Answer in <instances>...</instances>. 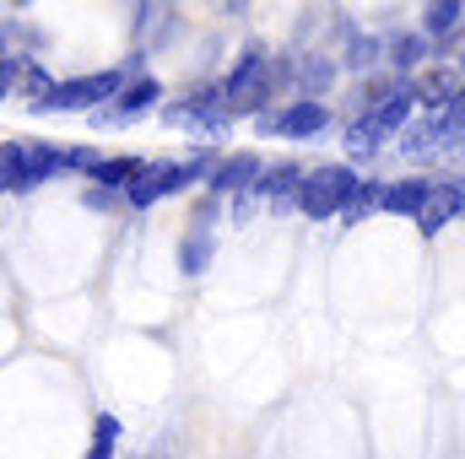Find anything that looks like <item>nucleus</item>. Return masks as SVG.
<instances>
[{"label": "nucleus", "mask_w": 465, "mask_h": 459, "mask_svg": "<svg viewBox=\"0 0 465 459\" xmlns=\"http://www.w3.org/2000/svg\"><path fill=\"white\" fill-rule=\"evenodd\" d=\"M0 168H5V190L16 195V190H33L38 179H49L54 168H65V151L38 146V141H5Z\"/></svg>", "instance_id": "f257e3e1"}, {"label": "nucleus", "mask_w": 465, "mask_h": 459, "mask_svg": "<svg viewBox=\"0 0 465 459\" xmlns=\"http://www.w3.org/2000/svg\"><path fill=\"white\" fill-rule=\"evenodd\" d=\"M362 179L351 173V168H320V173H309L303 179V200H298V211L303 217H314V222H325V217H341V206L351 200V190H357Z\"/></svg>", "instance_id": "f03ea898"}, {"label": "nucleus", "mask_w": 465, "mask_h": 459, "mask_svg": "<svg viewBox=\"0 0 465 459\" xmlns=\"http://www.w3.org/2000/svg\"><path fill=\"white\" fill-rule=\"evenodd\" d=\"M206 162L212 157H190V162H146L141 173H135V184H130V206H152V200H163L168 190H184V184H195L201 173H206Z\"/></svg>", "instance_id": "7ed1b4c3"}, {"label": "nucleus", "mask_w": 465, "mask_h": 459, "mask_svg": "<svg viewBox=\"0 0 465 459\" xmlns=\"http://www.w3.org/2000/svg\"><path fill=\"white\" fill-rule=\"evenodd\" d=\"M265 98H271V60H265V49H249L232 65L228 87H223V103H228L232 114H254Z\"/></svg>", "instance_id": "20e7f679"}, {"label": "nucleus", "mask_w": 465, "mask_h": 459, "mask_svg": "<svg viewBox=\"0 0 465 459\" xmlns=\"http://www.w3.org/2000/svg\"><path fill=\"white\" fill-rule=\"evenodd\" d=\"M119 71H98V76H82V82H65V87H54V93H44L38 98V109L44 114H65V109H93V103H109L119 98Z\"/></svg>", "instance_id": "39448f33"}, {"label": "nucleus", "mask_w": 465, "mask_h": 459, "mask_svg": "<svg viewBox=\"0 0 465 459\" xmlns=\"http://www.w3.org/2000/svg\"><path fill=\"white\" fill-rule=\"evenodd\" d=\"M320 130H331V109L314 103V98H303V103H292V109H282V114L260 119V135H282V141H309V135H320Z\"/></svg>", "instance_id": "423d86ee"}, {"label": "nucleus", "mask_w": 465, "mask_h": 459, "mask_svg": "<svg viewBox=\"0 0 465 459\" xmlns=\"http://www.w3.org/2000/svg\"><path fill=\"white\" fill-rule=\"evenodd\" d=\"M303 168H292V162H282V168H271L265 179H260V195L271 200V211H287V206H298L303 200Z\"/></svg>", "instance_id": "0eeeda50"}, {"label": "nucleus", "mask_w": 465, "mask_h": 459, "mask_svg": "<svg viewBox=\"0 0 465 459\" xmlns=\"http://www.w3.org/2000/svg\"><path fill=\"white\" fill-rule=\"evenodd\" d=\"M460 217V200H455V184H428V200H422V211H417V228L428 232H444L450 222Z\"/></svg>", "instance_id": "6e6552de"}, {"label": "nucleus", "mask_w": 465, "mask_h": 459, "mask_svg": "<svg viewBox=\"0 0 465 459\" xmlns=\"http://www.w3.org/2000/svg\"><path fill=\"white\" fill-rule=\"evenodd\" d=\"M16 93H27L33 103L44 98V93H54V82L33 65V60H16V54H5V98H16Z\"/></svg>", "instance_id": "1a4fd4ad"}, {"label": "nucleus", "mask_w": 465, "mask_h": 459, "mask_svg": "<svg viewBox=\"0 0 465 459\" xmlns=\"http://www.w3.org/2000/svg\"><path fill=\"white\" fill-rule=\"evenodd\" d=\"M212 184H217V190H249V184H260V157H254V151L228 157V162L212 173Z\"/></svg>", "instance_id": "9d476101"}, {"label": "nucleus", "mask_w": 465, "mask_h": 459, "mask_svg": "<svg viewBox=\"0 0 465 459\" xmlns=\"http://www.w3.org/2000/svg\"><path fill=\"white\" fill-rule=\"evenodd\" d=\"M422 200H428V184H411V179L384 190V211H390V217H417Z\"/></svg>", "instance_id": "9b49d317"}, {"label": "nucleus", "mask_w": 465, "mask_h": 459, "mask_svg": "<svg viewBox=\"0 0 465 459\" xmlns=\"http://www.w3.org/2000/svg\"><path fill=\"white\" fill-rule=\"evenodd\" d=\"M157 103V82L146 76V82H135V87H124L119 93V103H114V124H124V119H135V114H146Z\"/></svg>", "instance_id": "f8f14e48"}, {"label": "nucleus", "mask_w": 465, "mask_h": 459, "mask_svg": "<svg viewBox=\"0 0 465 459\" xmlns=\"http://www.w3.org/2000/svg\"><path fill=\"white\" fill-rule=\"evenodd\" d=\"M465 16V0H428V16H422V27L433 33V38H450L455 27H460Z\"/></svg>", "instance_id": "ddd939ff"}, {"label": "nucleus", "mask_w": 465, "mask_h": 459, "mask_svg": "<svg viewBox=\"0 0 465 459\" xmlns=\"http://www.w3.org/2000/svg\"><path fill=\"white\" fill-rule=\"evenodd\" d=\"M379 141H384V124H379L373 114H362L347 130V157H373V151H379Z\"/></svg>", "instance_id": "4468645a"}, {"label": "nucleus", "mask_w": 465, "mask_h": 459, "mask_svg": "<svg viewBox=\"0 0 465 459\" xmlns=\"http://www.w3.org/2000/svg\"><path fill=\"white\" fill-rule=\"evenodd\" d=\"M146 162H135V157H114V162H98L93 168V179L104 184V190H119V184H135V173H141Z\"/></svg>", "instance_id": "2eb2a0df"}, {"label": "nucleus", "mask_w": 465, "mask_h": 459, "mask_svg": "<svg viewBox=\"0 0 465 459\" xmlns=\"http://www.w3.org/2000/svg\"><path fill=\"white\" fill-rule=\"evenodd\" d=\"M373 206H384V190H379V184H357V190H351V200L341 206V217H347V222H362Z\"/></svg>", "instance_id": "dca6fc26"}, {"label": "nucleus", "mask_w": 465, "mask_h": 459, "mask_svg": "<svg viewBox=\"0 0 465 459\" xmlns=\"http://www.w3.org/2000/svg\"><path fill=\"white\" fill-rule=\"evenodd\" d=\"M119 449V422L114 416H98V427H93V454L87 459H114Z\"/></svg>", "instance_id": "f3484780"}, {"label": "nucleus", "mask_w": 465, "mask_h": 459, "mask_svg": "<svg viewBox=\"0 0 465 459\" xmlns=\"http://www.w3.org/2000/svg\"><path fill=\"white\" fill-rule=\"evenodd\" d=\"M455 93H460V82H455L450 71H439V76H428V82H422V98H428V103H450Z\"/></svg>", "instance_id": "a211bd4d"}, {"label": "nucleus", "mask_w": 465, "mask_h": 459, "mask_svg": "<svg viewBox=\"0 0 465 459\" xmlns=\"http://www.w3.org/2000/svg\"><path fill=\"white\" fill-rule=\"evenodd\" d=\"M206 259H212V232H195V238L184 243V270L195 276V270H206Z\"/></svg>", "instance_id": "6ab92c4d"}, {"label": "nucleus", "mask_w": 465, "mask_h": 459, "mask_svg": "<svg viewBox=\"0 0 465 459\" xmlns=\"http://www.w3.org/2000/svg\"><path fill=\"white\" fill-rule=\"evenodd\" d=\"M439 130H465V87L450 98V103H439V114H433Z\"/></svg>", "instance_id": "aec40b11"}, {"label": "nucleus", "mask_w": 465, "mask_h": 459, "mask_svg": "<svg viewBox=\"0 0 465 459\" xmlns=\"http://www.w3.org/2000/svg\"><path fill=\"white\" fill-rule=\"evenodd\" d=\"M331 76H336V71H331V60H309V65H303V76H298V82H303V93H309V98H314V93H320V87H331Z\"/></svg>", "instance_id": "412c9836"}, {"label": "nucleus", "mask_w": 465, "mask_h": 459, "mask_svg": "<svg viewBox=\"0 0 465 459\" xmlns=\"http://www.w3.org/2000/svg\"><path fill=\"white\" fill-rule=\"evenodd\" d=\"M428 54V38H395V65H417Z\"/></svg>", "instance_id": "4be33fe9"}, {"label": "nucleus", "mask_w": 465, "mask_h": 459, "mask_svg": "<svg viewBox=\"0 0 465 459\" xmlns=\"http://www.w3.org/2000/svg\"><path fill=\"white\" fill-rule=\"evenodd\" d=\"M373 60H379V44H373V38H357V49H351V65L362 71V65H373Z\"/></svg>", "instance_id": "5701e85b"}, {"label": "nucleus", "mask_w": 465, "mask_h": 459, "mask_svg": "<svg viewBox=\"0 0 465 459\" xmlns=\"http://www.w3.org/2000/svg\"><path fill=\"white\" fill-rule=\"evenodd\" d=\"M455 200H460V217H465V173L455 179Z\"/></svg>", "instance_id": "b1692460"}]
</instances>
